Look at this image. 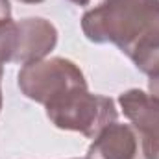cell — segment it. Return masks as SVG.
Segmentation results:
<instances>
[{"instance_id": "1", "label": "cell", "mask_w": 159, "mask_h": 159, "mask_svg": "<svg viewBox=\"0 0 159 159\" xmlns=\"http://www.w3.org/2000/svg\"><path fill=\"white\" fill-rule=\"evenodd\" d=\"M91 43H111L148 78L159 74V0H102L81 17Z\"/></svg>"}, {"instance_id": "2", "label": "cell", "mask_w": 159, "mask_h": 159, "mask_svg": "<svg viewBox=\"0 0 159 159\" xmlns=\"http://www.w3.org/2000/svg\"><path fill=\"white\" fill-rule=\"evenodd\" d=\"M50 122L65 131H78L94 139L104 128L117 122L119 111L115 102L104 94H93L89 89H76L48 106H44Z\"/></svg>"}, {"instance_id": "3", "label": "cell", "mask_w": 159, "mask_h": 159, "mask_svg": "<svg viewBox=\"0 0 159 159\" xmlns=\"http://www.w3.org/2000/svg\"><path fill=\"white\" fill-rule=\"evenodd\" d=\"M20 93L43 106L76 91L85 89L87 81L78 65L65 57H50L24 65L19 70Z\"/></svg>"}, {"instance_id": "4", "label": "cell", "mask_w": 159, "mask_h": 159, "mask_svg": "<svg viewBox=\"0 0 159 159\" xmlns=\"http://www.w3.org/2000/svg\"><path fill=\"white\" fill-rule=\"evenodd\" d=\"M120 109L141 137L146 159H159V100L141 89L119 96Z\"/></svg>"}, {"instance_id": "5", "label": "cell", "mask_w": 159, "mask_h": 159, "mask_svg": "<svg viewBox=\"0 0 159 159\" xmlns=\"http://www.w3.org/2000/svg\"><path fill=\"white\" fill-rule=\"evenodd\" d=\"M57 44L56 26L41 17H28L17 22V50L13 63L28 65L44 59Z\"/></svg>"}, {"instance_id": "6", "label": "cell", "mask_w": 159, "mask_h": 159, "mask_svg": "<svg viewBox=\"0 0 159 159\" xmlns=\"http://www.w3.org/2000/svg\"><path fill=\"white\" fill-rule=\"evenodd\" d=\"M87 159H146L139 133L131 124L113 122L104 128L87 150Z\"/></svg>"}, {"instance_id": "7", "label": "cell", "mask_w": 159, "mask_h": 159, "mask_svg": "<svg viewBox=\"0 0 159 159\" xmlns=\"http://www.w3.org/2000/svg\"><path fill=\"white\" fill-rule=\"evenodd\" d=\"M148 94L159 100V74L150 76V80H148Z\"/></svg>"}, {"instance_id": "8", "label": "cell", "mask_w": 159, "mask_h": 159, "mask_svg": "<svg viewBox=\"0 0 159 159\" xmlns=\"http://www.w3.org/2000/svg\"><path fill=\"white\" fill-rule=\"evenodd\" d=\"M11 19V6L9 0H0V22H6Z\"/></svg>"}, {"instance_id": "9", "label": "cell", "mask_w": 159, "mask_h": 159, "mask_svg": "<svg viewBox=\"0 0 159 159\" xmlns=\"http://www.w3.org/2000/svg\"><path fill=\"white\" fill-rule=\"evenodd\" d=\"M4 61L0 59V85H2V72H4ZM0 109H2V87H0Z\"/></svg>"}, {"instance_id": "10", "label": "cell", "mask_w": 159, "mask_h": 159, "mask_svg": "<svg viewBox=\"0 0 159 159\" xmlns=\"http://www.w3.org/2000/svg\"><path fill=\"white\" fill-rule=\"evenodd\" d=\"M70 2H72V4H76V6H87L91 0H70Z\"/></svg>"}, {"instance_id": "11", "label": "cell", "mask_w": 159, "mask_h": 159, "mask_svg": "<svg viewBox=\"0 0 159 159\" xmlns=\"http://www.w3.org/2000/svg\"><path fill=\"white\" fill-rule=\"evenodd\" d=\"M19 2H22V4H41L44 0H19Z\"/></svg>"}, {"instance_id": "12", "label": "cell", "mask_w": 159, "mask_h": 159, "mask_svg": "<svg viewBox=\"0 0 159 159\" xmlns=\"http://www.w3.org/2000/svg\"><path fill=\"white\" fill-rule=\"evenodd\" d=\"M72 159H87V157H72Z\"/></svg>"}]
</instances>
